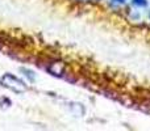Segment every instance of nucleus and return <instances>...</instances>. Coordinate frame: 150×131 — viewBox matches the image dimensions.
Wrapping results in <instances>:
<instances>
[{
	"instance_id": "obj_3",
	"label": "nucleus",
	"mask_w": 150,
	"mask_h": 131,
	"mask_svg": "<svg viewBox=\"0 0 150 131\" xmlns=\"http://www.w3.org/2000/svg\"><path fill=\"white\" fill-rule=\"evenodd\" d=\"M113 4H119V5H124V4H127V1L128 0H111Z\"/></svg>"
},
{
	"instance_id": "obj_4",
	"label": "nucleus",
	"mask_w": 150,
	"mask_h": 131,
	"mask_svg": "<svg viewBox=\"0 0 150 131\" xmlns=\"http://www.w3.org/2000/svg\"><path fill=\"white\" fill-rule=\"evenodd\" d=\"M148 17H149V20H150V9L148 11Z\"/></svg>"
},
{
	"instance_id": "obj_1",
	"label": "nucleus",
	"mask_w": 150,
	"mask_h": 131,
	"mask_svg": "<svg viewBox=\"0 0 150 131\" xmlns=\"http://www.w3.org/2000/svg\"><path fill=\"white\" fill-rule=\"evenodd\" d=\"M0 83H1L3 87H5L7 89L12 90V92H15V93H18V95L26 92L25 83H24L20 77L15 76V75H12V74L3 75V76L0 77Z\"/></svg>"
},
{
	"instance_id": "obj_2",
	"label": "nucleus",
	"mask_w": 150,
	"mask_h": 131,
	"mask_svg": "<svg viewBox=\"0 0 150 131\" xmlns=\"http://www.w3.org/2000/svg\"><path fill=\"white\" fill-rule=\"evenodd\" d=\"M130 3L136 8H146L149 5L148 0H130Z\"/></svg>"
},
{
	"instance_id": "obj_5",
	"label": "nucleus",
	"mask_w": 150,
	"mask_h": 131,
	"mask_svg": "<svg viewBox=\"0 0 150 131\" xmlns=\"http://www.w3.org/2000/svg\"><path fill=\"white\" fill-rule=\"evenodd\" d=\"M96 1H100V0H96Z\"/></svg>"
}]
</instances>
